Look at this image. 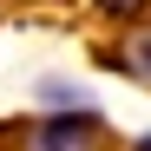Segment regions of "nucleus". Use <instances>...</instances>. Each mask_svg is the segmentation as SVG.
<instances>
[{"label": "nucleus", "mask_w": 151, "mask_h": 151, "mask_svg": "<svg viewBox=\"0 0 151 151\" xmlns=\"http://www.w3.org/2000/svg\"><path fill=\"white\" fill-rule=\"evenodd\" d=\"M125 66H132L138 79H151V33H132V40H125Z\"/></svg>", "instance_id": "2"}, {"label": "nucleus", "mask_w": 151, "mask_h": 151, "mask_svg": "<svg viewBox=\"0 0 151 151\" xmlns=\"http://www.w3.org/2000/svg\"><path fill=\"white\" fill-rule=\"evenodd\" d=\"M33 151H105V125L99 112H59L33 125Z\"/></svg>", "instance_id": "1"}, {"label": "nucleus", "mask_w": 151, "mask_h": 151, "mask_svg": "<svg viewBox=\"0 0 151 151\" xmlns=\"http://www.w3.org/2000/svg\"><path fill=\"white\" fill-rule=\"evenodd\" d=\"M132 151H151V132H145V138H138V145H132Z\"/></svg>", "instance_id": "4"}, {"label": "nucleus", "mask_w": 151, "mask_h": 151, "mask_svg": "<svg viewBox=\"0 0 151 151\" xmlns=\"http://www.w3.org/2000/svg\"><path fill=\"white\" fill-rule=\"evenodd\" d=\"M92 7H99V13H112V20H138L151 0H92Z\"/></svg>", "instance_id": "3"}]
</instances>
